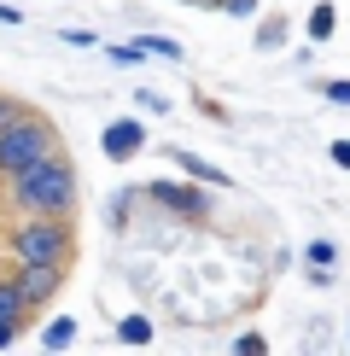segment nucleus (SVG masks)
I'll return each instance as SVG.
<instances>
[{
  "mask_svg": "<svg viewBox=\"0 0 350 356\" xmlns=\"http://www.w3.org/2000/svg\"><path fill=\"white\" fill-rule=\"evenodd\" d=\"M47 152H58V146H53V129L41 123V117H6V123H0V170L6 175L41 164Z\"/></svg>",
  "mask_w": 350,
  "mask_h": 356,
  "instance_id": "nucleus-2",
  "label": "nucleus"
},
{
  "mask_svg": "<svg viewBox=\"0 0 350 356\" xmlns=\"http://www.w3.org/2000/svg\"><path fill=\"white\" fill-rule=\"evenodd\" d=\"M175 164H181V175H193V181H204V187H228V175L216 170V164H204V158L181 152V146H175Z\"/></svg>",
  "mask_w": 350,
  "mask_h": 356,
  "instance_id": "nucleus-8",
  "label": "nucleus"
},
{
  "mask_svg": "<svg viewBox=\"0 0 350 356\" xmlns=\"http://www.w3.org/2000/svg\"><path fill=\"white\" fill-rule=\"evenodd\" d=\"M58 275H65V263H18V286H24L29 309H35L41 298H53V292H58Z\"/></svg>",
  "mask_w": 350,
  "mask_h": 356,
  "instance_id": "nucleus-5",
  "label": "nucleus"
},
{
  "mask_svg": "<svg viewBox=\"0 0 350 356\" xmlns=\"http://www.w3.org/2000/svg\"><path fill=\"white\" fill-rule=\"evenodd\" d=\"M222 12H233V18H251V12H257V0H222Z\"/></svg>",
  "mask_w": 350,
  "mask_h": 356,
  "instance_id": "nucleus-16",
  "label": "nucleus"
},
{
  "mask_svg": "<svg viewBox=\"0 0 350 356\" xmlns=\"http://www.w3.org/2000/svg\"><path fill=\"white\" fill-rule=\"evenodd\" d=\"M333 29H339V18H333V6H315V12H310V35H315V41H327Z\"/></svg>",
  "mask_w": 350,
  "mask_h": 356,
  "instance_id": "nucleus-12",
  "label": "nucleus"
},
{
  "mask_svg": "<svg viewBox=\"0 0 350 356\" xmlns=\"http://www.w3.org/2000/svg\"><path fill=\"white\" fill-rule=\"evenodd\" d=\"M6 117H12V106H6V99H0V123H6Z\"/></svg>",
  "mask_w": 350,
  "mask_h": 356,
  "instance_id": "nucleus-19",
  "label": "nucleus"
},
{
  "mask_svg": "<svg viewBox=\"0 0 350 356\" xmlns=\"http://www.w3.org/2000/svg\"><path fill=\"white\" fill-rule=\"evenodd\" d=\"M210 6H222V0H210Z\"/></svg>",
  "mask_w": 350,
  "mask_h": 356,
  "instance_id": "nucleus-20",
  "label": "nucleus"
},
{
  "mask_svg": "<svg viewBox=\"0 0 350 356\" xmlns=\"http://www.w3.org/2000/svg\"><path fill=\"white\" fill-rule=\"evenodd\" d=\"M12 251H18V263H65L70 257V228L58 216H29L18 228V240H12Z\"/></svg>",
  "mask_w": 350,
  "mask_h": 356,
  "instance_id": "nucleus-3",
  "label": "nucleus"
},
{
  "mask_svg": "<svg viewBox=\"0 0 350 356\" xmlns=\"http://www.w3.org/2000/svg\"><path fill=\"white\" fill-rule=\"evenodd\" d=\"M41 345H47V350H70V345H76V321H70V316L47 321V327H41Z\"/></svg>",
  "mask_w": 350,
  "mask_h": 356,
  "instance_id": "nucleus-9",
  "label": "nucleus"
},
{
  "mask_svg": "<svg viewBox=\"0 0 350 356\" xmlns=\"http://www.w3.org/2000/svg\"><path fill=\"white\" fill-rule=\"evenodd\" d=\"M233 350H240V356H262V350H269V339H262V333H240V345H233Z\"/></svg>",
  "mask_w": 350,
  "mask_h": 356,
  "instance_id": "nucleus-13",
  "label": "nucleus"
},
{
  "mask_svg": "<svg viewBox=\"0 0 350 356\" xmlns=\"http://www.w3.org/2000/svg\"><path fill=\"white\" fill-rule=\"evenodd\" d=\"M117 339H123V345H152V321L146 316H123L117 321Z\"/></svg>",
  "mask_w": 350,
  "mask_h": 356,
  "instance_id": "nucleus-10",
  "label": "nucleus"
},
{
  "mask_svg": "<svg viewBox=\"0 0 350 356\" xmlns=\"http://www.w3.org/2000/svg\"><path fill=\"white\" fill-rule=\"evenodd\" d=\"M310 269H333V245H327V240L310 245Z\"/></svg>",
  "mask_w": 350,
  "mask_h": 356,
  "instance_id": "nucleus-14",
  "label": "nucleus"
},
{
  "mask_svg": "<svg viewBox=\"0 0 350 356\" xmlns=\"http://www.w3.org/2000/svg\"><path fill=\"white\" fill-rule=\"evenodd\" d=\"M29 316V298L18 280H0V327H18V321Z\"/></svg>",
  "mask_w": 350,
  "mask_h": 356,
  "instance_id": "nucleus-7",
  "label": "nucleus"
},
{
  "mask_svg": "<svg viewBox=\"0 0 350 356\" xmlns=\"http://www.w3.org/2000/svg\"><path fill=\"white\" fill-rule=\"evenodd\" d=\"M321 94H327L333 106H350V82H327V88H321Z\"/></svg>",
  "mask_w": 350,
  "mask_h": 356,
  "instance_id": "nucleus-15",
  "label": "nucleus"
},
{
  "mask_svg": "<svg viewBox=\"0 0 350 356\" xmlns=\"http://www.w3.org/2000/svg\"><path fill=\"white\" fill-rule=\"evenodd\" d=\"M333 164H339V170H350V140H333Z\"/></svg>",
  "mask_w": 350,
  "mask_h": 356,
  "instance_id": "nucleus-17",
  "label": "nucleus"
},
{
  "mask_svg": "<svg viewBox=\"0 0 350 356\" xmlns=\"http://www.w3.org/2000/svg\"><path fill=\"white\" fill-rule=\"evenodd\" d=\"M12 199H18V211L29 216H65L70 204H76V170H70V158L47 152L41 164H29L12 175Z\"/></svg>",
  "mask_w": 350,
  "mask_h": 356,
  "instance_id": "nucleus-1",
  "label": "nucleus"
},
{
  "mask_svg": "<svg viewBox=\"0 0 350 356\" xmlns=\"http://www.w3.org/2000/svg\"><path fill=\"white\" fill-rule=\"evenodd\" d=\"M199 187H204V181H199ZM199 187H187V181H152L146 193H152L158 204H169V211H181V216H204V204H210V199H204Z\"/></svg>",
  "mask_w": 350,
  "mask_h": 356,
  "instance_id": "nucleus-6",
  "label": "nucleus"
},
{
  "mask_svg": "<svg viewBox=\"0 0 350 356\" xmlns=\"http://www.w3.org/2000/svg\"><path fill=\"white\" fill-rule=\"evenodd\" d=\"M99 146H106V158H111V164H128V158H135L140 146H146V129H140V117H117V123H106Z\"/></svg>",
  "mask_w": 350,
  "mask_h": 356,
  "instance_id": "nucleus-4",
  "label": "nucleus"
},
{
  "mask_svg": "<svg viewBox=\"0 0 350 356\" xmlns=\"http://www.w3.org/2000/svg\"><path fill=\"white\" fill-rule=\"evenodd\" d=\"M12 333H18V327H0V350H6V345H12Z\"/></svg>",
  "mask_w": 350,
  "mask_h": 356,
  "instance_id": "nucleus-18",
  "label": "nucleus"
},
{
  "mask_svg": "<svg viewBox=\"0 0 350 356\" xmlns=\"http://www.w3.org/2000/svg\"><path fill=\"white\" fill-rule=\"evenodd\" d=\"M135 47H140L146 58H181V47H175L169 35H135Z\"/></svg>",
  "mask_w": 350,
  "mask_h": 356,
  "instance_id": "nucleus-11",
  "label": "nucleus"
}]
</instances>
